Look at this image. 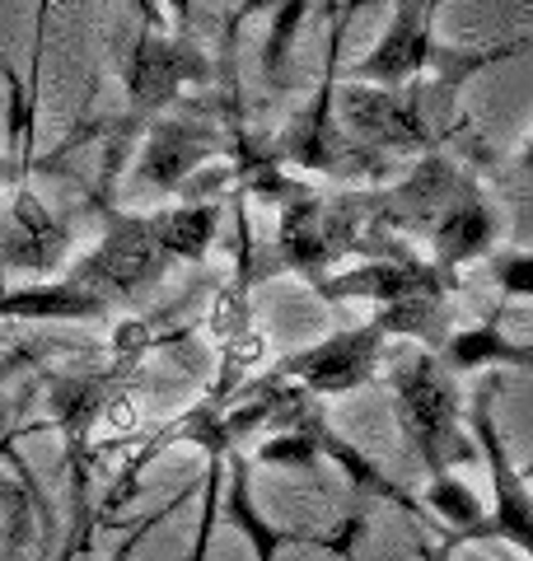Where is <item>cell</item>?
I'll return each instance as SVG.
<instances>
[{
  "instance_id": "obj_1",
  "label": "cell",
  "mask_w": 533,
  "mask_h": 561,
  "mask_svg": "<svg viewBox=\"0 0 533 561\" xmlns=\"http://www.w3.org/2000/svg\"><path fill=\"white\" fill-rule=\"evenodd\" d=\"M394 402L407 440L421 454V463L431 478H444L454 463L477 459V449L458 431V393L450 375L435 360H407L394 370Z\"/></svg>"
},
{
  "instance_id": "obj_2",
  "label": "cell",
  "mask_w": 533,
  "mask_h": 561,
  "mask_svg": "<svg viewBox=\"0 0 533 561\" xmlns=\"http://www.w3.org/2000/svg\"><path fill=\"white\" fill-rule=\"evenodd\" d=\"M491 383L477 389L473 402V431H477V445H483V459L491 463V486H496V505L487 511V519L477 524V538L473 542H510L514 552H533V496H529V482L524 472L506 459V445L496 435V421H491Z\"/></svg>"
},
{
  "instance_id": "obj_3",
  "label": "cell",
  "mask_w": 533,
  "mask_h": 561,
  "mask_svg": "<svg viewBox=\"0 0 533 561\" xmlns=\"http://www.w3.org/2000/svg\"><path fill=\"white\" fill-rule=\"evenodd\" d=\"M379 342H384V323L355 328V332H342V337H332V342L314 346V351L291 356L286 365H281V375L309 383V389H318V393L361 389L379 365Z\"/></svg>"
},
{
  "instance_id": "obj_4",
  "label": "cell",
  "mask_w": 533,
  "mask_h": 561,
  "mask_svg": "<svg viewBox=\"0 0 533 561\" xmlns=\"http://www.w3.org/2000/svg\"><path fill=\"white\" fill-rule=\"evenodd\" d=\"M225 515L229 524L253 542V561H276L281 548H328L337 557H355L351 552V538H355V524L351 529H332V534H314V529H272L262 519V511L253 505V472H248L243 459H235V482H229V496H225Z\"/></svg>"
},
{
  "instance_id": "obj_5",
  "label": "cell",
  "mask_w": 533,
  "mask_h": 561,
  "mask_svg": "<svg viewBox=\"0 0 533 561\" xmlns=\"http://www.w3.org/2000/svg\"><path fill=\"white\" fill-rule=\"evenodd\" d=\"M431 5H435V0H402L398 24L384 38V47L375 51V61H365V76L398 80L412 66L426 61V14H431Z\"/></svg>"
},
{
  "instance_id": "obj_6",
  "label": "cell",
  "mask_w": 533,
  "mask_h": 561,
  "mask_svg": "<svg viewBox=\"0 0 533 561\" xmlns=\"http://www.w3.org/2000/svg\"><path fill=\"white\" fill-rule=\"evenodd\" d=\"M347 117L379 140H417L421 136L417 113L407 108V103H398L394 94H379V90H347Z\"/></svg>"
},
{
  "instance_id": "obj_7",
  "label": "cell",
  "mask_w": 533,
  "mask_h": 561,
  "mask_svg": "<svg viewBox=\"0 0 533 561\" xmlns=\"http://www.w3.org/2000/svg\"><path fill=\"white\" fill-rule=\"evenodd\" d=\"M444 356L458 370H473V365H487V360H510V365H529V351L524 346H510L496 337V328H477V332H464L444 346Z\"/></svg>"
},
{
  "instance_id": "obj_8",
  "label": "cell",
  "mask_w": 533,
  "mask_h": 561,
  "mask_svg": "<svg viewBox=\"0 0 533 561\" xmlns=\"http://www.w3.org/2000/svg\"><path fill=\"white\" fill-rule=\"evenodd\" d=\"M183 70H188V66H183V61H173V51L146 43V51H140V61H136V76H132L136 99H140V103L169 99V94H173V80L183 76Z\"/></svg>"
},
{
  "instance_id": "obj_9",
  "label": "cell",
  "mask_w": 533,
  "mask_h": 561,
  "mask_svg": "<svg viewBox=\"0 0 533 561\" xmlns=\"http://www.w3.org/2000/svg\"><path fill=\"white\" fill-rule=\"evenodd\" d=\"M155 239L159 249L173 253H202L211 239V210H178V216L155 220Z\"/></svg>"
},
{
  "instance_id": "obj_10",
  "label": "cell",
  "mask_w": 533,
  "mask_h": 561,
  "mask_svg": "<svg viewBox=\"0 0 533 561\" xmlns=\"http://www.w3.org/2000/svg\"><path fill=\"white\" fill-rule=\"evenodd\" d=\"M192 154H197V146H192V136L183 127H165L155 136V146H150V160H146V173L159 183H173L178 173H183L192 164Z\"/></svg>"
},
{
  "instance_id": "obj_11",
  "label": "cell",
  "mask_w": 533,
  "mask_h": 561,
  "mask_svg": "<svg viewBox=\"0 0 533 561\" xmlns=\"http://www.w3.org/2000/svg\"><path fill=\"white\" fill-rule=\"evenodd\" d=\"M483 239H487V216L483 210H464V216L450 225V234H444V257H468Z\"/></svg>"
},
{
  "instance_id": "obj_12",
  "label": "cell",
  "mask_w": 533,
  "mask_h": 561,
  "mask_svg": "<svg viewBox=\"0 0 533 561\" xmlns=\"http://www.w3.org/2000/svg\"><path fill=\"white\" fill-rule=\"evenodd\" d=\"M165 515H173V505H165V511H159L155 519H146V524H140V529H136V534L127 538V548H122V552H117V561H127V557H132V548H136V542H140V538H146V534H150V529H155V524H159V519H165Z\"/></svg>"
},
{
  "instance_id": "obj_13",
  "label": "cell",
  "mask_w": 533,
  "mask_h": 561,
  "mask_svg": "<svg viewBox=\"0 0 533 561\" xmlns=\"http://www.w3.org/2000/svg\"><path fill=\"white\" fill-rule=\"evenodd\" d=\"M0 179H10V169H5V164H0Z\"/></svg>"
},
{
  "instance_id": "obj_14",
  "label": "cell",
  "mask_w": 533,
  "mask_h": 561,
  "mask_svg": "<svg viewBox=\"0 0 533 561\" xmlns=\"http://www.w3.org/2000/svg\"><path fill=\"white\" fill-rule=\"evenodd\" d=\"M173 5H183V0H173Z\"/></svg>"
}]
</instances>
